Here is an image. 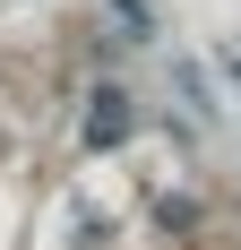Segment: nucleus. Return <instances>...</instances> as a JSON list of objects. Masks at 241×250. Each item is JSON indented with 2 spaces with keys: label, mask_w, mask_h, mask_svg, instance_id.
Masks as SVG:
<instances>
[{
  "label": "nucleus",
  "mask_w": 241,
  "mask_h": 250,
  "mask_svg": "<svg viewBox=\"0 0 241 250\" xmlns=\"http://www.w3.org/2000/svg\"><path fill=\"white\" fill-rule=\"evenodd\" d=\"M112 129H129V104L103 95V104H95V147H112Z\"/></svg>",
  "instance_id": "nucleus-1"
}]
</instances>
